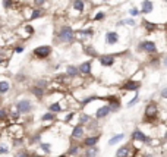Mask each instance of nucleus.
Listing matches in <instances>:
<instances>
[{
    "instance_id": "1a4fd4ad",
    "label": "nucleus",
    "mask_w": 167,
    "mask_h": 157,
    "mask_svg": "<svg viewBox=\"0 0 167 157\" xmlns=\"http://www.w3.org/2000/svg\"><path fill=\"white\" fill-rule=\"evenodd\" d=\"M85 7H87L85 0H72V9H73V11L79 12V13H84Z\"/></svg>"
},
{
    "instance_id": "f257e3e1",
    "label": "nucleus",
    "mask_w": 167,
    "mask_h": 157,
    "mask_svg": "<svg viewBox=\"0 0 167 157\" xmlns=\"http://www.w3.org/2000/svg\"><path fill=\"white\" fill-rule=\"evenodd\" d=\"M57 38L60 43H65V44H72L75 41V31L72 29V27L69 25H63L60 27L59 33H57Z\"/></svg>"
},
{
    "instance_id": "412c9836",
    "label": "nucleus",
    "mask_w": 167,
    "mask_h": 157,
    "mask_svg": "<svg viewBox=\"0 0 167 157\" xmlns=\"http://www.w3.org/2000/svg\"><path fill=\"white\" fill-rule=\"evenodd\" d=\"M116 156L117 157H128L129 156V147H120L119 150L116 151Z\"/></svg>"
},
{
    "instance_id": "58836bf2",
    "label": "nucleus",
    "mask_w": 167,
    "mask_h": 157,
    "mask_svg": "<svg viewBox=\"0 0 167 157\" xmlns=\"http://www.w3.org/2000/svg\"><path fill=\"white\" fill-rule=\"evenodd\" d=\"M78 147H71V148H69V156H73V154H76V153H78Z\"/></svg>"
},
{
    "instance_id": "c03bdc74",
    "label": "nucleus",
    "mask_w": 167,
    "mask_h": 157,
    "mask_svg": "<svg viewBox=\"0 0 167 157\" xmlns=\"http://www.w3.org/2000/svg\"><path fill=\"white\" fill-rule=\"evenodd\" d=\"M15 157H28V154H27V153H25V151H21V153H19V154H16V156H15Z\"/></svg>"
},
{
    "instance_id": "7c9ffc66",
    "label": "nucleus",
    "mask_w": 167,
    "mask_h": 157,
    "mask_svg": "<svg viewBox=\"0 0 167 157\" xmlns=\"http://www.w3.org/2000/svg\"><path fill=\"white\" fill-rule=\"evenodd\" d=\"M139 13H141V11H139L138 7H131V9H129V15H131V16H138Z\"/></svg>"
},
{
    "instance_id": "79ce46f5",
    "label": "nucleus",
    "mask_w": 167,
    "mask_h": 157,
    "mask_svg": "<svg viewBox=\"0 0 167 157\" xmlns=\"http://www.w3.org/2000/svg\"><path fill=\"white\" fill-rule=\"evenodd\" d=\"M160 95H161L163 98H167V87H166V88H163L161 93H160Z\"/></svg>"
},
{
    "instance_id": "9d476101",
    "label": "nucleus",
    "mask_w": 167,
    "mask_h": 157,
    "mask_svg": "<svg viewBox=\"0 0 167 157\" xmlns=\"http://www.w3.org/2000/svg\"><path fill=\"white\" fill-rule=\"evenodd\" d=\"M139 87H141V84H139L138 81H128V82H125L122 85V88L126 91H138Z\"/></svg>"
},
{
    "instance_id": "f3484780",
    "label": "nucleus",
    "mask_w": 167,
    "mask_h": 157,
    "mask_svg": "<svg viewBox=\"0 0 167 157\" xmlns=\"http://www.w3.org/2000/svg\"><path fill=\"white\" fill-rule=\"evenodd\" d=\"M31 91H32V94L35 95V97L41 98V97L44 95V93H45V88H41V87H38V85H34Z\"/></svg>"
},
{
    "instance_id": "37998d69",
    "label": "nucleus",
    "mask_w": 167,
    "mask_h": 157,
    "mask_svg": "<svg viewBox=\"0 0 167 157\" xmlns=\"http://www.w3.org/2000/svg\"><path fill=\"white\" fill-rule=\"evenodd\" d=\"M18 118H19V112L12 113V119H15V120H18Z\"/></svg>"
},
{
    "instance_id": "7ed1b4c3",
    "label": "nucleus",
    "mask_w": 167,
    "mask_h": 157,
    "mask_svg": "<svg viewBox=\"0 0 167 157\" xmlns=\"http://www.w3.org/2000/svg\"><path fill=\"white\" fill-rule=\"evenodd\" d=\"M51 51H53V49L50 46H38L32 50V55L37 59H47L51 55Z\"/></svg>"
},
{
    "instance_id": "9b49d317",
    "label": "nucleus",
    "mask_w": 167,
    "mask_h": 157,
    "mask_svg": "<svg viewBox=\"0 0 167 157\" xmlns=\"http://www.w3.org/2000/svg\"><path fill=\"white\" fill-rule=\"evenodd\" d=\"M110 112H111V107L110 106H103V107H100V109L95 112V118H97V119H103V118H106Z\"/></svg>"
},
{
    "instance_id": "3c124183",
    "label": "nucleus",
    "mask_w": 167,
    "mask_h": 157,
    "mask_svg": "<svg viewBox=\"0 0 167 157\" xmlns=\"http://www.w3.org/2000/svg\"><path fill=\"white\" fill-rule=\"evenodd\" d=\"M164 2H167V0H164Z\"/></svg>"
},
{
    "instance_id": "cd10ccee",
    "label": "nucleus",
    "mask_w": 167,
    "mask_h": 157,
    "mask_svg": "<svg viewBox=\"0 0 167 157\" xmlns=\"http://www.w3.org/2000/svg\"><path fill=\"white\" fill-rule=\"evenodd\" d=\"M97 153H98V150L94 148V146L89 147V150L87 151V157H95V156H97Z\"/></svg>"
},
{
    "instance_id": "473e14b6",
    "label": "nucleus",
    "mask_w": 167,
    "mask_h": 157,
    "mask_svg": "<svg viewBox=\"0 0 167 157\" xmlns=\"http://www.w3.org/2000/svg\"><path fill=\"white\" fill-rule=\"evenodd\" d=\"M100 97H95V95H91V97H88V98H85V100L82 101V104L85 106V104H88V103H91V101H94V100H98Z\"/></svg>"
},
{
    "instance_id": "5701e85b",
    "label": "nucleus",
    "mask_w": 167,
    "mask_h": 157,
    "mask_svg": "<svg viewBox=\"0 0 167 157\" xmlns=\"http://www.w3.org/2000/svg\"><path fill=\"white\" fill-rule=\"evenodd\" d=\"M78 33H79V35H81V38L82 40L89 38V37L92 35V31H91V29H79Z\"/></svg>"
},
{
    "instance_id": "aec40b11",
    "label": "nucleus",
    "mask_w": 167,
    "mask_h": 157,
    "mask_svg": "<svg viewBox=\"0 0 167 157\" xmlns=\"http://www.w3.org/2000/svg\"><path fill=\"white\" fill-rule=\"evenodd\" d=\"M11 90V84L7 81H0V94H6Z\"/></svg>"
},
{
    "instance_id": "4c0bfd02",
    "label": "nucleus",
    "mask_w": 167,
    "mask_h": 157,
    "mask_svg": "<svg viewBox=\"0 0 167 157\" xmlns=\"http://www.w3.org/2000/svg\"><path fill=\"white\" fill-rule=\"evenodd\" d=\"M24 50H25L24 46H15V47H13V51H15V53H22Z\"/></svg>"
},
{
    "instance_id": "b1692460",
    "label": "nucleus",
    "mask_w": 167,
    "mask_h": 157,
    "mask_svg": "<svg viewBox=\"0 0 167 157\" xmlns=\"http://www.w3.org/2000/svg\"><path fill=\"white\" fill-rule=\"evenodd\" d=\"M106 16H107V13H106V12L100 11V12H97V13H95L92 19H94L95 22H98V21H103V19H106Z\"/></svg>"
},
{
    "instance_id": "a18cd8bd",
    "label": "nucleus",
    "mask_w": 167,
    "mask_h": 157,
    "mask_svg": "<svg viewBox=\"0 0 167 157\" xmlns=\"http://www.w3.org/2000/svg\"><path fill=\"white\" fill-rule=\"evenodd\" d=\"M72 118H73V112H72V113H69V115L66 116V122H69V120H71Z\"/></svg>"
},
{
    "instance_id": "4be33fe9",
    "label": "nucleus",
    "mask_w": 167,
    "mask_h": 157,
    "mask_svg": "<svg viewBox=\"0 0 167 157\" xmlns=\"http://www.w3.org/2000/svg\"><path fill=\"white\" fill-rule=\"evenodd\" d=\"M144 25H145V29H147L148 33H152V31L157 29V24L150 22V21H144Z\"/></svg>"
},
{
    "instance_id": "49530a36",
    "label": "nucleus",
    "mask_w": 167,
    "mask_h": 157,
    "mask_svg": "<svg viewBox=\"0 0 167 157\" xmlns=\"http://www.w3.org/2000/svg\"><path fill=\"white\" fill-rule=\"evenodd\" d=\"M0 153H7V148H6V147H2V146H0Z\"/></svg>"
},
{
    "instance_id": "bb28decb",
    "label": "nucleus",
    "mask_w": 167,
    "mask_h": 157,
    "mask_svg": "<svg viewBox=\"0 0 167 157\" xmlns=\"http://www.w3.org/2000/svg\"><path fill=\"white\" fill-rule=\"evenodd\" d=\"M123 138H125V135H123V134L114 135V137H113V138H111V140L109 141V144H110V146H114L116 142H119V141H120V140H123Z\"/></svg>"
},
{
    "instance_id": "a19ab883",
    "label": "nucleus",
    "mask_w": 167,
    "mask_h": 157,
    "mask_svg": "<svg viewBox=\"0 0 167 157\" xmlns=\"http://www.w3.org/2000/svg\"><path fill=\"white\" fill-rule=\"evenodd\" d=\"M5 119H6V110L0 109V120H5Z\"/></svg>"
},
{
    "instance_id": "6ab92c4d",
    "label": "nucleus",
    "mask_w": 167,
    "mask_h": 157,
    "mask_svg": "<svg viewBox=\"0 0 167 157\" xmlns=\"http://www.w3.org/2000/svg\"><path fill=\"white\" fill-rule=\"evenodd\" d=\"M41 16H43V11H41L40 7H35V9L31 12V15H29V21H34V19L41 18Z\"/></svg>"
},
{
    "instance_id": "dca6fc26",
    "label": "nucleus",
    "mask_w": 167,
    "mask_h": 157,
    "mask_svg": "<svg viewBox=\"0 0 167 157\" xmlns=\"http://www.w3.org/2000/svg\"><path fill=\"white\" fill-rule=\"evenodd\" d=\"M123 25H128V27H135L136 22H135V19L132 18H126V19H122V21H119L117 22V27H123Z\"/></svg>"
},
{
    "instance_id": "393cba45",
    "label": "nucleus",
    "mask_w": 167,
    "mask_h": 157,
    "mask_svg": "<svg viewBox=\"0 0 167 157\" xmlns=\"http://www.w3.org/2000/svg\"><path fill=\"white\" fill-rule=\"evenodd\" d=\"M84 53H87V55L91 56V57H97V56H98V53H97L92 47H89V46H88V47H84Z\"/></svg>"
},
{
    "instance_id": "4468645a",
    "label": "nucleus",
    "mask_w": 167,
    "mask_h": 157,
    "mask_svg": "<svg viewBox=\"0 0 167 157\" xmlns=\"http://www.w3.org/2000/svg\"><path fill=\"white\" fill-rule=\"evenodd\" d=\"M132 138L136 141H147V137H145V134L142 132V131H139V129H135L134 131V134H132Z\"/></svg>"
},
{
    "instance_id": "f704fd0d",
    "label": "nucleus",
    "mask_w": 167,
    "mask_h": 157,
    "mask_svg": "<svg viewBox=\"0 0 167 157\" xmlns=\"http://www.w3.org/2000/svg\"><path fill=\"white\" fill-rule=\"evenodd\" d=\"M24 29H25V31H27V33L29 34V35H32V34H34V28H32V25H29V24H27V25L24 27Z\"/></svg>"
},
{
    "instance_id": "de8ad7c7",
    "label": "nucleus",
    "mask_w": 167,
    "mask_h": 157,
    "mask_svg": "<svg viewBox=\"0 0 167 157\" xmlns=\"http://www.w3.org/2000/svg\"><path fill=\"white\" fill-rule=\"evenodd\" d=\"M163 65L167 68V56H164V59H163Z\"/></svg>"
},
{
    "instance_id": "ddd939ff",
    "label": "nucleus",
    "mask_w": 167,
    "mask_h": 157,
    "mask_svg": "<svg viewBox=\"0 0 167 157\" xmlns=\"http://www.w3.org/2000/svg\"><path fill=\"white\" fill-rule=\"evenodd\" d=\"M79 75V69L76 66H73V65H67L66 66V76L69 78H75V76H78Z\"/></svg>"
},
{
    "instance_id": "f8f14e48",
    "label": "nucleus",
    "mask_w": 167,
    "mask_h": 157,
    "mask_svg": "<svg viewBox=\"0 0 167 157\" xmlns=\"http://www.w3.org/2000/svg\"><path fill=\"white\" fill-rule=\"evenodd\" d=\"M157 115V106L156 104H148L145 109V118L147 119H154V116Z\"/></svg>"
},
{
    "instance_id": "a878e982",
    "label": "nucleus",
    "mask_w": 167,
    "mask_h": 157,
    "mask_svg": "<svg viewBox=\"0 0 167 157\" xmlns=\"http://www.w3.org/2000/svg\"><path fill=\"white\" fill-rule=\"evenodd\" d=\"M49 110L53 113H57V112H62V106L60 103H53V104H50V107H49Z\"/></svg>"
},
{
    "instance_id": "09e8293b",
    "label": "nucleus",
    "mask_w": 167,
    "mask_h": 157,
    "mask_svg": "<svg viewBox=\"0 0 167 157\" xmlns=\"http://www.w3.org/2000/svg\"><path fill=\"white\" fill-rule=\"evenodd\" d=\"M5 60H6L5 57H0V65H3V63H5Z\"/></svg>"
},
{
    "instance_id": "2f4dec72",
    "label": "nucleus",
    "mask_w": 167,
    "mask_h": 157,
    "mask_svg": "<svg viewBox=\"0 0 167 157\" xmlns=\"http://www.w3.org/2000/svg\"><path fill=\"white\" fill-rule=\"evenodd\" d=\"M43 120H44V122H47V120H54V115H53V113H45L44 116H43Z\"/></svg>"
},
{
    "instance_id": "c9c22d12",
    "label": "nucleus",
    "mask_w": 167,
    "mask_h": 157,
    "mask_svg": "<svg viewBox=\"0 0 167 157\" xmlns=\"http://www.w3.org/2000/svg\"><path fill=\"white\" fill-rule=\"evenodd\" d=\"M32 3L35 7H41V6L45 3V0H32Z\"/></svg>"
},
{
    "instance_id": "c85d7f7f",
    "label": "nucleus",
    "mask_w": 167,
    "mask_h": 157,
    "mask_svg": "<svg viewBox=\"0 0 167 157\" xmlns=\"http://www.w3.org/2000/svg\"><path fill=\"white\" fill-rule=\"evenodd\" d=\"M2 2H3V7H5V9L13 7V3H15V0H2Z\"/></svg>"
},
{
    "instance_id": "2eb2a0df",
    "label": "nucleus",
    "mask_w": 167,
    "mask_h": 157,
    "mask_svg": "<svg viewBox=\"0 0 167 157\" xmlns=\"http://www.w3.org/2000/svg\"><path fill=\"white\" fill-rule=\"evenodd\" d=\"M72 137H73V138H82V137H84V128L81 126V125H76V126L73 128Z\"/></svg>"
},
{
    "instance_id": "c756f323",
    "label": "nucleus",
    "mask_w": 167,
    "mask_h": 157,
    "mask_svg": "<svg viewBox=\"0 0 167 157\" xmlns=\"http://www.w3.org/2000/svg\"><path fill=\"white\" fill-rule=\"evenodd\" d=\"M35 85H38V87H41V88H45V87L49 85V82H47V79H37Z\"/></svg>"
},
{
    "instance_id": "f03ea898",
    "label": "nucleus",
    "mask_w": 167,
    "mask_h": 157,
    "mask_svg": "<svg viewBox=\"0 0 167 157\" xmlns=\"http://www.w3.org/2000/svg\"><path fill=\"white\" fill-rule=\"evenodd\" d=\"M138 50L144 51V53H148V55H154V53H157V44L154 41L144 40V41H139L138 43Z\"/></svg>"
},
{
    "instance_id": "6e6552de",
    "label": "nucleus",
    "mask_w": 167,
    "mask_h": 157,
    "mask_svg": "<svg viewBox=\"0 0 167 157\" xmlns=\"http://www.w3.org/2000/svg\"><path fill=\"white\" fill-rule=\"evenodd\" d=\"M106 43L109 46H114L119 43V34L116 31H107L106 33Z\"/></svg>"
},
{
    "instance_id": "8fccbe9b",
    "label": "nucleus",
    "mask_w": 167,
    "mask_h": 157,
    "mask_svg": "<svg viewBox=\"0 0 167 157\" xmlns=\"http://www.w3.org/2000/svg\"><path fill=\"white\" fill-rule=\"evenodd\" d=\"M103 2H106V3H107V2H110V0H103Z\"/></svg>"
},
{
    "instance_id": "e433bc0d",
    "label": "nucleus",
    "mask_w": 167,
    "mask_h": 157,
    "mask_svg": "<svg viewBox=\"0 0 167 157\" xmlns=\"http://www.w3.org/2000/svg\"><path fill=\"white\" fill-rule=\"evenodd\" d=\"M79 122H81V124H87V122H89V116L88 115H82L81 119H79Z\"/></svg>"
},
{
    "instance_id": "ea45409f",
    "label": "nucleus",
    "mask_w": 167,
    "mask_h": 157,
    "mask_svg": "<svg viewBox=\"0 0 167 157\" xmlns=\"http://www.w3.org/2000/svg\"><path fill=\"white\" fill-rule=\"evenodd\" d=\"M138 98H139V95L136 94V95H135V97H134V98H132V100H131V101H129V103H128V106H129V107H131V106H134L135 103L138 101Z\"/></svg>"
},
{
    "instance_id": "20e7f679",
    "label": "nucleus",
    "mask_w": 167,
    "mask_h": 157,
    "mask_svg": "<svg viewBox=\"0 0 167 157\" xmlns=\"http://www.w3.org/2000/svg\"><path fill=\"white\" fill-rule=\"evenodd\" d=\"M98 62H100L101 66L110 68V66H113V65H114L116 59H114V56H113V55H101V56H98Z\"/></svg>"
},
{
    "instance_id": "423d86ee",
    "label": "nucleus",
    "mask_w": 167,
    "mask_h": 157,
    "mask_svg": "<svg viewBox=\"0 0 167 157\" xmlns=\"http://www.w3.org/2000/svg\"><path fill=\"white\" fill-rule=\"evenodd\" d=\"M139 11H141L142 15H150L151 12L154 11V3H152L151 0H142V2H141Z\"/></svg>"
},
{
    "instance_id": "39448f33",
    "label": "nucleus",
    "mask_w": 167,
    "mask_h": 157,
    "mask_svg": "<svg viewBox=\"0 0 167 157\" xmlns=\"http://www.w3.org/2000/svg\"><path fill=\"white\" fill-rule=\"evenodd\" d=\"M79 69V75L82 76H89L91 75V69H92V62L91 60H85L78 66Z\"/></svg>"
},
{
    "instance_id": "a211bd4d",
    "label": "nucleus",
    "mask_w": 167,
    "mask_h": 157,
    "mask_svg": "<svg viewBox=\"0 0 167 157\" xmlns=\"http://www.w3.org/2000/svg\"><path fill=\"white\" fill-rule=\"evenodd\" d=\"M97 142H98V137H88V138L84 140V144L87 147H92V146H95Z\"/></svg>"
},
{
    "instance_id": "72a5a7b5",
    "label": "nucleus",
    "mask_w": 167,
    "mask_h": 157,
    "mask_svg": "<svg viewBox=\"0 0 167 157\" xmlns=\"http://www.w3.org/2000/svg\"><path fill=\"white\" fill-rule=\"evenodd\" d=\"M40 146H41V148H43V150H44L45 153H50V150H51L50 144H47V142H41Z\"/></svg>"
},
{
    "instance_id": "0eeeda50",
    "label": "nucleus",
    "mask_w": 167,
    "mask_h": 157,
    "mask_svg": "<svg viewBox=\"0 0 167 157\" xmlns=\"http://www.w3.org/2000/svg\"><path fill=\"white\" fill-rule=\"evenodd\" d=\"M16 109L19 113H29L31 109H32V104H31L29 100H21V101H18Z\"/></svg>"
}]
</instances>
